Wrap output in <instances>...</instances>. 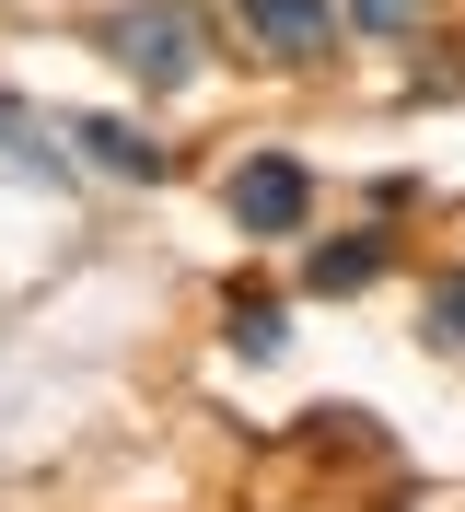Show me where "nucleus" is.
I'll use <instances>...</instances> for the list:
<instances>
[{
	"label": "nucleus",
	"instance_id": "f257e3e1",
	"mask_svg": "<svg viewBox=\"0 0 465 512\" xmlns=\"http://www.w3.org/2000/svg\"><path fill=\"white\" fill-rule=\"evenodd\" d=\"M93 47H105L140 94H186V82L210 70V24H198L186 0H117V12L93 24Z\"/></svg>",
	"mask_w": 465,
	"mask_h": 512
},
{
	"label": "nucleus",
	"instance_id": "f03ea898",
	"mask_svg": "<svg viewBox=\"0 0 465 512\" xmlns=\"http://www.w3.org/2000/svg\"><path fill=\"white\" fill-rule=\"evenodd\" d=\"M221 210H233V233L279 245V233L314 222V175H303L291 152H245V163H233V187H221Z\"/></svg>",
	"mask_w": 465,
	"mask_h": 512
},
{
	"label": "nucleus",
	"instance_id": "7ed1b4c3",
	"mask_svg": "<svg viewBox=\"0 0 465 512\" xmlns=\"http://www.w3.org/2000/svg\"><path fill=\"white\" fill-rule=\"evenodd\" d=\"M233 24H245L256 59L303 70V59H326V47H338V0H233Z\"/></svg>",
	"mask_w": 465,
	"mask_h": 512
},
{
	"label": "nucleus",
	"instance_id": "20e7f679",
	"mask_svg": "<svg viewBox=\"0 0 465 512\" xmlns=\"http://www.w3.org/2000/svg\"><path fill=\"white\" fill-rule=\"evenodd\" d=\"M0 175H12V187H70V175H82V152H70L59 117H35L24 94H0Z\"/></svg>",
	"mask_w": 465,
	"mask_h": 512
},
{
	"label": "nucleus",
	"instance_id": "39448f33",
	"mask_svg": "<svg viewBox=\"0 0 465 512\" xmlns=\"http://www.w3.org/2000/svg\"><path fill=\"white\" fill-rule=\"evenodd\" d=\"M59 128H70V152L93 175H128V187H163V163H175L152 128H128V117H59Z\"/></svg>",
	"mask_w": 465,
	"mask_h": 512
},
{
	"label": "nucleus",
	"instance_id": "423d86ee",
	"mask_svg": "<svg viewBox=\"0 0 465 512\" xmlns=\"http://www.w3.org/2000/svg\"><path fill=\"white\" fill-rule=\"evenodd\" d=\"M384 280V233H326V245H303V291H372Z\"/></svg>",
	"mask_w": 465,
	"mask_h": 512
},
{
	"label": "nucleus",
	"instance_id": "0eeeda50",
	"mask_svg": "<svg viewBox=\"0 0 465 512\" xmlns=\"http://www.w3.org/2000/svg\"><path fill=\"white\" fill-rule=\"evenodd\" d=\"M221 338H233L245 361H279V350H291V315H279V291H233V303H221Z\"/></svg>",
	"mask_w": 465,
	"mask_h": 512
},
{
	"label": "nucleus",
	"instance_id": "6e6552de",
	"mask_svg": "<svg viewBox=\"0 0 465 512\" xmlns=\"http://www.w3.org/2000/svg\"><path fill=\"white\" fill-rule=\"evenodd\" d=\"M338 24H349V35H419V24H431V0H338Z\"/></svg>",
	"mask_w": 465,
	"mask_h": 512
},
{
	"label": "nucleus",
	"instance_id": "1a4fd4ad",
	"mask_svg": "<svg viewBox=\"0 0 465 512\" xmlns=\"http://www.w3.org/2000/svg\"><path fill=\"white\" fill-rule=\"evenodd\" d=\"M419 338H431V350H465V280H442V303L419 315Z\"/></svg>",
	"mask_w": 465,
	"mask_h": 512
}]
</instances>
